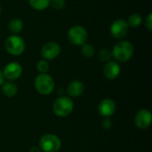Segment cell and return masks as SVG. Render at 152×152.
Here are the masks:
<instances>
[{"instance_id": "6da1fadb", "label": "cell", "mask_w": 152, "mask_h": 152, "mask_svg": "<svg viewBox=\"0 0 152 152\" xmlns=\"http://www.w3.org/2000/svg\"><path fill=\"white\" fill-rule=\"evenodd\" d=\"M112 56L118 61H127L134 54V46L128 41H120L117 43L111 52Z\"/></svg>"}, {"instance_id": "7a4b0ae2", "label": "cell", "mask_w": 152, "mask_h": 152, "mask_svg": "<svg viewBox=\"0 0 152 152\" xmlns=\"http://www.w3.org/2000/svg\"><path fill=\"white\" fill-rule=\"evenodd\" d=\"M34 85L37 92L42 95H49L54 89V80L46 73H40L37 75L35 78Z\"/></svg>"}, {"instance_id": "3957f363", "label": "cell", "mask_w": 152, "mask_h": 152, "mask_svg": "<svg viewBox=\"0 0 152 152\" xmlns=\"http://www.w3.org/2000/svg\"><path fill=\"white\" fill-rule=\"evenodd\" d=\"M74 109V103L69 97L61 96L57 98L53 104V110L57 117L66 118L69 116Z\"/></svg>"}, {"instance_id": "277c9868", "label": "cell", "mask_w": 152, "mask_h": 152, "mask_svg": "<svg viewBox=\"0 0 152 152\" xmlns=\"http://www.w3.org/2000/svg\"><path fill=\"white\" fill-rule=\"evenodd\" d=\"M61 147V139L55 134H47L39 140V148L44 152H58Z\"/></svg>"}, {"instance_id": "5b68a950", "label": "cell", "mask_w": 152, "mask_h": 152, "mask_svg": "<svg viewBox=\"0 0 152 152\" xmlns=\"http://www.w3.org/2000/svg\"><path fill=\"white\" fill-rule=\"evenodd\" d=\"M4 47L8 53H10L11 55L18 56L24 52L25 42L20 37L17 35H12L6 38L4 42Z\"/></svg>"}, {"instance_id": "8992f818", "label": "cell", "mask_w": 152, "mask_h": 152, "mask_svg": "<svg viewBox=\"0 0 152 152\" xmlns=\"http://www.w3.org/2000/svg\"><path fill=\"white\" fill-rule=\"evenodd\" d=\"M88 37L86 29L79 25L71 27L68 32V38L69 42L75 45H83L86 44Z\"/></svg>"}, {"instance_id": "52a82bcc", "label": "cell", "mask_w": 152, "mask_h": 152, "mask_svg": "<svg viewBox=\"0 0 152 152\" xmlns=\"http://www.w3.org/2000/svg\"><path fill=\"white\" fill-rule=\"evenodd\" d=\"M129 26L124 20H117L110 26V33L114 38L121 39L124 38L128 33Z\"/></svg>"}, {"instance_id": "ba28073f", "label": "cell", "mask_w": 152, "mask_h": 152, "mask_svg": "<svg viewBox=\"0 0 152 152\" xmlns=\"http://www.w3.org/2000/svg\"><path fill=\"white\" fill-rule=\"evenodd\" d=\"M3 76L8 80H15L21 76L22 67L20 63L12 61L6 64L3 69Z\"/></svg>"}, {"instance_id": "9c48e42d", "label": "cell", "mask_w": 152, "mask_h": 152, "mask_svg": "<svg viewBox=\"0 0 152 152\" xmlns=\"http://www.w3.org/2000/svg\"><path fill=\"white\" fill-rule=\"evenodd\" d=\"M61 53V45L56 42H48L41 49V54L45 60H53Z\"/></svg>"}, {"instance_id": "30bf717a", "label": "cell", "mask_w": 152, "mask_h": 152, "mask_svg": "<svg viewBox=\"0 0 152 152\" xmlns=\"http://www.w3.org/2000/svg\"><path fill=\"white\" fill-rule=\"evenodd\" d=\"M152 121V115L150 110H139L134 118V124L140 129L148 128Z\"/></svg>"}, {"instance_id": "8fae6325", "label": "cell", "mask_w": 152, "mask_h": 152, "mask_svg": "<svg viewBox=\"0 0 152 152\" xmlns=\"http://www.w3.org/2000/svg\"><path fill=\"white\" fill-rule=\"evenodd\" d=\"M98 110L101 116L108 118L111 117L116 111V103L112 99H104L102 100L98 107Z\"/></svg>"}, {"instance_id": "7c38bea8", "label": "cell", "mask_w": 152, "mask_h": 152, "mask_svg": "<svg viewBox=\"0 0 152 152\" xmlns=\"http://www.w3.org/2000/svg\"><path fill=\"white\" fill-rule=\"evenodd\" d=\"M103 75L108 79H115L120 73V66L116 61H108L103 67Z\"/></svg>"}, {"instance_id": "4fadbf2b", "label": "cell", "mask_w": 152, "mask_h": 152, "mask_svg": "<svg viewBox=\"0 0 152 152\" xmlns=\"http://www.w3.org/2000/svg\"><path fill=\"white\" fill-rule=\"evenodd\" d=\"M84 84L79 80H74L70 82L67 88V92L69 95L71 97H79L84 93Z\"/></svg>"}, {"instance_id": "5bb4252c", "label": "cell", "mask_w": 152, "mask_h": 152, "mask_svg": "<svg viewBox=\"0 0 152 152\" xmlns=\"http://www.w3.org/2000/svg\"><path fill=\"white\" fill-rule=\"evenodd\" d=\"M2 92L7 97H14L18 93V86L12 82L3 83Z\"/></svg>"}, {"instance_id": "9a60e30c", "label": "cell", "mask_w": 152, "mask_h": 152, "mask_svg": "<svg viewBox=\"0 0 152 152\" xmlns=\"http://www.w3.org/2000/svg\"><path fill=\"white\" fill-rule=\"evenodd\" d=\"M52 0H28L29 5L35 10L42 11L51 5Z\"/></svg>"}, {"instance_id": "2e32d148", "label": "cell", "mask_w": 152, "mask_h": 152, "mask_svg": "<svg viewBox=\"0 0 152 152\" xmlns=\"http://www.w3.org/2000/svg\"><path fill=\"white\" fill-rule=\"evenodd\" d=\"M9 29L12 33L13 34H18L22 30L23 28V22L19 18H13L10 20L9 22Z\"/></svg>"}, {"instance_id": "e0dca14e", "label": "cell", "mask_w": 152, "mask_h": 152, "mask_svg": "<svg viewBox=\"0 0 152 152\" xmlns=\"http://www.w3.org/2000/svg\"><path fill=\"white\" fill-rule=\"evenodd\" d=\"M142 16L140 14L133 13L128 17V20H127L126 22H127L129 27L136 28V27H138V26H140L142 24Z\"/></svg>"}, {"instance_id": "ac0fdd59", "label": "cell", "mask_w": 152, "mask_h": 152, "mask_svg": "<svg viewBox=\"0 0 152 152\" xmlns=\"http://www.w3.org/2000/svg\"><path fill=\"white\" fill-rule=\"evenodd\" d=\"M82 54L86 58H91L94 54V47L90 44H84L81 49Z\"/></svg>"}, {"instance_id": "d6986e66", "label": "cell", "mask_w": 152, "mask_h": 152, "mask_svg": "<svg viewBox=\"0 0 152 152\" xmlns=\"http://www.w3.org/2000/svg\"><path fill=\"white\" fill-rule=\"evenodd\" d=\"M37 69L40 73H46L49 69V63L46 60H40L37 64Z\"/></svg>"}, {"instance_id": "ffe728a7", "label": "cell", "mask_w": 152, "mask_h": 152, "mask_svg": "<svg viewBox=\"0 0 152 152\" xmlns=\"http://www.w3.org/2000/svg\"><path fill=\"white\" fill-rule=\"evenodd\" d=\"M111 56H112L111 52L107 48L101 50V52L99 53V59L102 61H109L110 59L111 58Z\"/></svg>"}, {"instance_id": "44dd1931", "label": "cell", "mask_w": 152, "mask_h": 152, "mask_svg": "<svg viewBox=\"0 0 152 152\" xmlns=\"http://www.w3.org/2000/svg\"><path fill=\"white\" fill-rule=\"evenodd\" d=\"M51 4H53V7L57 10H61L64 8L66 2L65 0H52Z\"/></svg>"}, {"instance_id": "7402d4cb", "label": "cell", "mask_w": 152, "mask_h": 152, "mask_svg": "<svg viewBox=\"0 0 152 152\" xmlns=\"http://www.w3.org/2000/svg\"><path fill=\"white\" fill-rule=\"evenodd\" d=\"M145 26L149 30H152V13H150L145 20Z\"/></svg>"}, {"instance_id": "603a6c76", "label": "cell", "mask_w": 152, "mask_h": 152, "mask_svg": "<svg viewBox=\"0 0 152 152\" xmlns=\"http://www.w3.org/2000/svg\"><path fill=\"white\" fill-rule=\"evenodd\" d=\"M111 126H112V123H111V121H110L109 118H105V119L102 122V126L104 129H106V130L110 129V128L111 127Z\"/></svg>"}, {"instance_id": "cb8c5ba5", "label": "cell", "mask_w": 152, "mask_h": 152, "mask_svg": "<svg viewBox=\"0 0 152 152\" xmlns=\"http://www.w3.org/2000/svg\"><path fill=\"white\" fill-rule=\"evenodd\" d=\"M40 151H41L40 148H39V147H37V146H34V147H32V148L29 150V152H40Z\"/></svg>"}, {"instance_id": "d4e9b609", "label": "cell", "mask_w": 152, "mask_h": 152, "mask_svg": "<svg viewBox=\"0 0 152 152\" xmlns=\"http://www.w3.org/2000/svg\"><path fill=\"white\" fill-rule=\"evenodd\" d=\"M3 83H4V76H3L2 71L0 70V86H2Z\"/></svg>"}, {"instance_id": "484cf974", "label": "cell", "mask_w": 152, "mask_h": 152, "mask_svg": "<svg viewBox=\"0 0 152 152\" xmlns=\"http://www.w3.org/2000/svg\"><path fill=\"white\" fill-rule=\"evenodd\" d=\"M0 13H1V6H0Z\"/></svg>"}]
</instances>
